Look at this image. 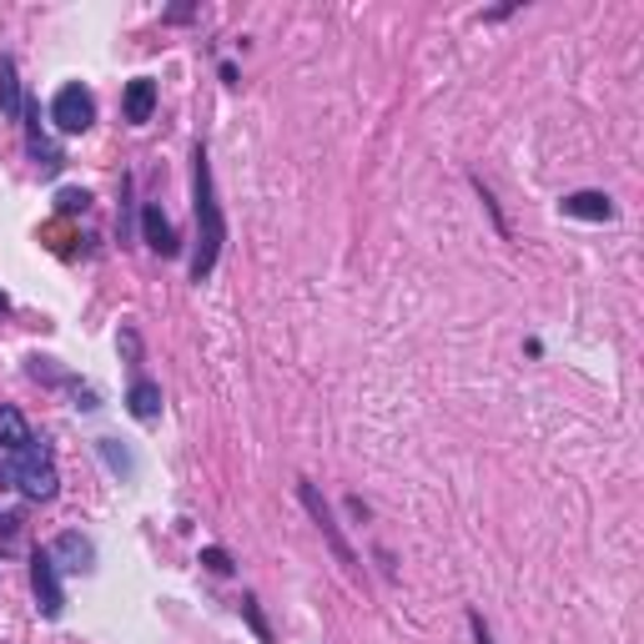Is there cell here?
I'll return each instance as SVG.
<instances>
[{
	"label": "cell",
	"instance_id": "3",
	"mask_svg": "<svg viewBox=\"0 0 644 644\" xmlns=\"http://www.w3.org/2000/svg\"><path fill=\"white\" fill-rule=\"evenodd\" d=\"M297 499H303V509L313 513V524H317V534L328 539V549H333V559H338L348 574H358V554H352V544L343 539V529H338V519H333V509H328V499L317 493V483L313 479H297Z\"/></svg>",
	"mask_w": 644,
	"mask_h": 644
},
{
	"label": "cell",
	"instance_id": "13",
	"mask_svg": "<svg viewBox=\"0 0 644 644\" xmlns=\"http://www.w3.org/2000/svg\"><path fill=\"white\" fill-rule=\"evenodd\" d=\"M0 111H6L11 121L25 111V91H21V76H16L11 55H0Z\"/></svg>",
	"mask_w": 644,
	"mask_h": 644
},
{
	"label": "cell",
	"instance_id": "9",
	"mask_svg": "<svg viewBox=\"0 0 644 644\" xmlns=\"http://www.w3.org/2000/svg\"><path fill=\"white\" fill-rule=\"evenodd\" d=\"M142 242L156 252V257H176V252H182V242H176V227L166 222V212L156 207V202H146V207H142Z\"/></svg>",
	"mask_w": 644,
	"mask_h": 644
},
{
	"label": "cell",
	"instance_id": "11",
	"mask_svg": "<svg viewBox=\"0 0 644 644\" xmlns=\"http://www.w3.org/2000/svg\"><path fill=\"white\" fill-rule=\"evenodd\" d=\"M564 217H579V222H614V197L610 192H569L559 202Z\"/></svg>",
	"mask_w": 644,
	"mask_h": 644
},
{
	"label": "cell",
	"instance_id": "6",
	"mask_svg": "<svg viewBox=\"0 0 644 644\" xmlns=\"http://www.w3.org/2000/svg\"><path fill=\"white\" fill-rule=\"evenodd\" d=\"M25 152H31V162H35V172L41 176H55L61 166H67V152L55 142H45V132H41V101L35 96H25Z\"/></svg>",
	"mask_w": 644,
	"mask_h": 644
},
{
	"label": "cell",
	"instance_id": "8",
	"mask_svg": "<svg viewBox=\"0 0 644 644\" xmlns=\"http://www.w3.org/2000/svg\"><path fill=\"white\" fill-rule=\"evenodd\" d=\"M31 443H35V433H31V423H25V413L16 403H0V463L21 459Z\"/></svg>",
	"mask_w": 644,
	"mask_h": 644
},
{
	"label": "cell",
	"instance_id": "5",
	"mask_svg": "<svg viewBox=\"0 0 644 644\" xmlns=\"http://www.w3.org/2000/svg\"><path fill=\"white\" fill-rule=\"evenodd\" d=\"M31 594L41 620H61L67 614V590H61V569H55L51 549H31Z\"/></svg>",
	"mask_w": 644,
	"mask_h": 644
},
{
	"label": "cell",
	"instance_id": "2",
	"mask_svg": "<svg viewBox=\"0 0 644 644\" xmlns=\"http://www.w3.org/2000/svg\"><path fill=\"white\" fill-rule=\"evenodd\" d=\"M0 479L16 483L21 499H31V503H51L55 493H61V473H55V459H51V448H45V438H35L21 459L0 463Z\"/></svg>",
	"mask_w": 644,
	"mask_h": 644
},
{
	"label": "cell",
	"instance_id": "14",
	"mask_svg": "<svg viewBox=\"0 0 644 644\" xmlns=\"http://www.w3.org/2000/svg\"><path fill=\"white\" fill-rule=\"evenodd\" d=\"M237 610H242V620L252 624V634H257V640H263V644H277V640H273V624H267L263 604H257V594H242V600H237Z\"/></svg>",
	"mask_w": 644,
	"mask_h": 644
},
{
	"label": "cell",
	"instance_id": "12",
	"mask_svg": "<svg viewBox=\"0 0 644 644\" xmlns=\"http://www.w3.org/2000/svg\"><path fill=\"white\" fill-rule=\"evenodd\" d=\"M126 413H132L136 423H156V418H162V382L136 378L132 388H126Z\"/></svg>",
	"mask_w": 644,
	"mask_h": 644
},
{
	"label": "cell",
	"instance_id": "19",
	"mask_svg": "<svg viewBox=\"0 0 644 644\" xmlns=\"http://www.w3.org/2000/svg\"><path fill=\"white\" fill-rule=\"evenodd\" d=\"M469 630H473V644H493V630H489V620H483L479 610L469 614Z\"/></svg>",
	"mask_w": 644,
	"mask_h": 644
},
{
	"label": "cell",
	"instance_id": "10",
	"mask_svg": "<svg viewBox=\"0 0 644 644\" xmlns=\"http://www.w3.org/2000/svg\"><path fill=\"white\" fill-rule=\"evenodd\" d=\"M152 111H156V81L152 76L126 81V91H121V116L132 121V126H146Z\"/></svg>",
	"mask_w": 644,
	"mask_h": 644
},
{
	"label": "cell",
	"instance_id": "18",
	"mask_svg": "<svg viewBox=\"0 0 644 644\" xmlns=\"http://www.w3.org/2000/svg\"><path fill=\"white\" fill-rule=\"evenodd\" d=\"M121 352H126V362H132V368H136V362H142V338H136V328H121Z\"/></svg>",
	"mask_w": 644,
	"mask_h": 644
},
{
	"label": "cell",
	"instance_id": "20",
	"mask_svg": "<svg viewBox=\"0 0 644 644\" xmlns=\"http://www.w3.org/2000/svg\"><path fill=\"white\" fill-rule=\"evenodd\" d=\"M16 534H21V519H16V513H6V519H0V544L16 549Z\"/></svg>",
	"mask_w": 644,
	"mask_h": 644
},
{
	"label": "cell",
	"instance_id": "21",
	"mask_svg": "<svg viewBox=\"0 0 644 644\" xmlns=\"http://www.w3.org/2000/svg\"><path fill=\"white\" fill-rule=\"evenodd\" d=\"M6 307H11V297H6V293H0V313H6Z\"/></svg>",
	"mask_w": 644,
	"mask_h": 644
},
{
	"label": "cell",
	"instance_id": "4",
	"mask_svg": "<svg viewBox=\"0 0 644 644\" xmlns=\"http://www.w3.org/2000/svg\"><path fill=\"white\" fill-rule=\"evenodd\" d=\"M51 121L61 136H81L96 126V96H91V86H81V81H71V86L55 91L51 101Z\"/></svg>",
	"mask_w": 644,
	"mask_h": 644
},
{
	"label": "cell",
	"instance_id": "7",
	"mask_svg": "<svg viewBox=\"0 0 644 644\" xmlns=\"http://www.w3.org/2000/svg\"><path fill=\"white\" fill-rule=\"evenodd\" d=\"M51 559H55V569H67V574H91V569H96V544H91L86 534H76V529H67V534L51 544Z\"/></svg>",
	"mask_w": 644,
	"mask_h": 644
},
{
	"label": "cell",
	"instance_id": "15",
	"mask_svg": "<svg viewBox=\"0 0 644 644\" xmlns=\"http://www.w3.org/2000/svg\"><path fill=\"white\" fill-rule=\"evenodd\" d=\"M96 448H101V459H106V469L116 473V479H132L136 473V459L126 453V448H116V438H101Z\"/></svg>",
	"mask_w": 644,
	"mask_h": 644
},
{
	"label": "cell",
	"instance_id": "16",
	"mask_svg": "<svg viewBox=\"0 0 644 644\" xmlns=\"http://www.w3.org/2000/svg\"><path fill=\"white\" fill-rule=\"evenodd\" d=\"M91 207V192H81V186H61L55 192V212L61 217H76V212H86Z\"/></svg>",
	"mask_w": 644,
	"mask_h": 644
},
{
	"label": "cell",
	"instance_id": "1",
	"mask_svg": "<svg viewBox=\"0 0 644 644\" xmlns=\"http://www.w3.org/2000/svg\"><path fill=\"white\" fill-rule=\"evenodd\" d=\"M192 217H197V252H192V283H207L222 263L227 247V212L217 202V182H212V156L197 142L192 152Z\"/></svg>",
	"mask_w": 644,
	"mask_h": 644
},
{
	"label": "cell",
	"instance_id": "17",
	"mask_svg": "<svg viewBox=\"0 0 644 644\" xmlns=\"http://www.w3.org/2000/svg\"><path fill=\"white\" fill-rule=\"evenodd\" d=\"M202 564H207L212 574H232V569H237V564H232V554H227V549H217V544H212V549H202Z\"/></svg>",
	"mask_w": 644,
	"mask_h": 644
}]
</instances>
